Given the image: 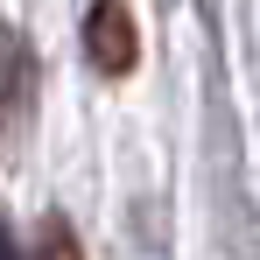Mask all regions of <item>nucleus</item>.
I'll use <instances>...</instances> for the list:
<instances>
[{
  "label": "nucleus",
  "mask_w": 260,
  "mask_h": 260,
  "mask_svg": "<svg viewBox=\"0 0 260 260\" xmlns=\"http://www.w3.org/2000/svg\"><path fill=\"white\" fill-rule=\"evenodd\" d=\"M85 56L106 71V78H127L134 63H141V28H134L127 0H99L85 14Z\"/></svg>",
  "instance_id": "1"
},
{
  "label": "nucleus",
  "mask_w": 260,
  "mask_h": 260,
  "mask_svg": "<svg viewBox=\"0 0 260 260\" xmlns=\"http://www.w3.org/2000/svg\"><path fill=\"white\" fill-rule=\"evenodd\" d=\"M28 106H36V49L14 28H0V120L14 127Z\"/></svg>",
  "instance_id": "2"
},
{
  "label": "nucleus",
  "mask_w": 260,
  "mask_h": 260,
  "mask_svg": "<svg viewBox=\"0 0 260 260\" xmlns=\"http://www.w3.org/2000/svg\"><path fill=\"white\" fill-rule=\"evenodd\" d=\"M36 260H85L63 218H43V239H36Z\"/></svg>",
  "instance_id": "3"
}]
</instances>
